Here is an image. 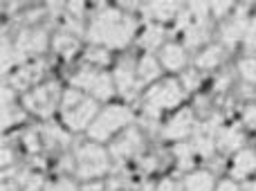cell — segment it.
Wrapping results in <instances>:
<instances>
[{"label": "cell", "instance_id": "cell-1", "mask_svg": "<svg viewBox=\"0 0 256 191\" xmlns=\"http://www.w3.org/2000/svg\"><path fill=\"white\" fill-rule=\"evenodd\" d=\"M137 22L130 14L117 7H104L90 18L88 22V40L92 45H102L108 50H124L135 38Z\"/></svg>", "mask_w": 256, "mask_h": 191}, {"label": "cell", "instance_id": "cell-2", "mask_svg": "<svg viewBox=\"0 0 256 191\" xmlns=\"http://www.w3.org/2000/svg\"><path fill=\"white\" fill-rule=\"evenodd\" d=\"M58 112H61L63 124L70 130L79 133V130H88L90 124L94 122V117L99 115V102L76 88H68L63 90Z\"/></svg>", "mask_w": 256, "mask_h": 191}, {"label": "cell", "instance_id": "cell-3", "mask_svg": "<svg viewBox=\"0 0 256 191\" xmlns=\"http://www.w3.org/2000/svg\"><path fill=\"white\" fill-rule=\"evenodd\" d=\"M112 158L108 148L97 142H84L74 148V176L76 180H102L110 174Z\"/></svg>", "mask_w": 256, "mask_h": 191}, {"label": "cell", "instance_id": "cell-4", "mask_svg": "<svg viewBox=\"0 0 256 191\" xmlns=\"http://www.w3.org/2000/svg\"><path fill=\"white\" fill-rule=\"evenodd\" d=\"M132 122V110L124 104H110V106L102 108L99 115L94 117V122L88 128V138L90 142H110L115 140L122 130H126Z\"/></svg>", "mask_w": 256, "mask_h": 191}, {"label": "cell", "instance_id": "cell-5", "mask_svg": "<svg viewBox=\"0 0 256 191\" xmlns=\"http://www.w3.org/2000/svg\"><path fill=\"white\" fill-rule=\"evenodd\" d=\"M184 88L178 79H162L158 84L148 86L144 94V112L150 120H160L162 112L173 110L184 102Z\"/></svg>", "mask_w": 256, "mask_h": 191}, {"label": "cell", "instance_id": "cell-6", "mask_svg": "<svg viewBox=\"0 0 256 191\" xmlns=\"http://www.w3.org/2000/svg\"><path fill=\"white\" fill-rule=\"evenodd\" d=\"M72 88L86 92L88 97L97 99V102H110L117 94L115 88V79L110 72L102 70V68H92V66H84L72 74L70 79Z\"/></svg>", "mask_w": 256, "mask_h": 191}, {"label": "cell", "instance_id": "cell-7", "mask_svg": "<svg viewBox=\"0 0 256 191\" xmlns=\"http://www.w3.org/2000/svg\"><path fill=\"white\" fill-rule=\"evenodd\" d=\"M61 99H63V90L56 81H45V84H38L36 88L22 92V108L27 112H32L34 117H40V120H50L54 112L61 108Z\"/></svg>", "mask_w": 256, "mask_h": 191}, {"label": "cell", "instance_id": "cell-8", "mask_svg": "<svg viewBox=\"0 0 256 191\" xmlns=\"http://www.w3.org/2000/svg\"><path fill=\"white\" fill-rule=\"evenodd\" d=\"M146 146V138L137 126H128L126 130H122L115 140L108 146V153H110L112 162L117 164H126L132 158H137Z\"/></svg>", "mask_w": 256, "mask_h": 191}, {"label": "cell", "instance_id": "cell-9", "mask_svg": "<svg viewBox=\"0 0 256 191\" xmlns=\"http://www.w3.org/2000/svg\"><path fill=\"white\" fill-rule=\"evenodd\" d=\"M14 48H16V54L20 58V63H25L27 58L36 56V54H43L45 50L50 48V36L48 30L43 27H20L14 38Z\"/></svg>", "mask_w": 256, "mask_h": 191}, {"label": "cell", "instance_id": "cell-10", "mask_svg": "<svg viewBox=\"0 0 256 191\" xmlns=\"http://www.w3.org/2000/svg\"><path fill=\"white\" fill-rule=\"evenodd\" d=\"M220 126H222L220 115H212L209 120L196 124L194 133H191V146H194L196 156L212 158L214 153H216V138H218Z\"/></svg>", "mask_w": 256, "mask_h": 191}, {"label": "cell", "instance_id": "cell-11", "mask_svg": "<svg viewBox=\"0 0 256 191\" xmlns=\"http://www.w3.org/2000/svg\"><path fill=\"white\" fill-rule=\"evenodd\" d=\"M250 20H252V18H250V14H248V4L236 7V12L232 14V16L220 25V30H218V38H220L222 48L232 50L238 43H243L245 34H248Z\"/></svg>", "mask_w": 256, "mask_h": 191}, {"label": "cell", "instance_id": "cell-12", "mask_svg": "<svg viewBox=\"0 0 256 191\" xmlns=\"http://www.w3.org/2000/svg\"><path fill=\"white\" fill-rule=\"evenodd\" d=\"M112 79H115L117 94H122L124 99H132L140 92V79H137V66L130 56H124L117 61L115 70H112Z\"/></svg>", "mask_w": 256, "mask_h": 191}, {"label": "cell", "instance_id": "cell-13", "mask_svg": "<svg viewBox=\"0 0 256 191\" xmlns=\"http://www.w3.org/2000/svg\"><path fill=\"white\" fill-rule=\"evenodd\" d=\"M196 124L198 122H196L194 110L191 108H182L162 126V138L168 140V142H184L186 138H191Z\"/></svg>", "mask_w": 256, "mask_h": 191}, {"label": "cell", "instance_id": "cell-14", "mask_svg": "<svg viewBox=\"0 0 256 191\" xmlns=\"http://www.w3.org/2000/svg\"><path fill=\"white\" fill-rule=\"evenodd\" d=\"M45 74V63L43 61H32V63H22V66H18L16 70L9 74V81L7 84L12 86L14 90H32L36 88V86L40 84V79H43Z\"/></svg>", "mask_w": 256, "mask_h": 191}, {"label": "cell", "instance_id": "cell-15", "mask_svg": "<svg viewBox=\"0 0 256 191\" xmlns=\"http://www.w3.org/2000/svg\"><path fill=\"white\" fill-rule=\"evenodd\" d=\"M140 7L146 18L158 20V25H164V22L176 20L184 4L173 2V0H168V2H164V0H150V2H144V4H140Z\"/></svg>", "mask_w": 256, "mask_h": 191}, {"label": "cell", "instance_id": "cell-16", "mask_svg": "<svg viewBox=\"0 0 256 191\" xmlns=\"http://www.w3.org/2000/svg\"><path fill=\"white\" fill-rule=\"evenodd\" d=\"M22 120H25V110L16 104V90L9 84H2V130H9Z\"/></svg>", "mask_w": 256, "mask_h": 191}, {"label": "cell", "instance_id": "cell-17", "mask_svg": "<svg viewBox=\"0 0 256 191\" xmlns=\"http://www.w3.org/2000/svg\"><path fill=\"white\" fill-rule=\"evenodd\" d=\"M38 133H40L43 146L50 148V151H56V148L63 151V148H68L72 144V138L58 124H54V122H45L43 126H38Z\"/></svg>", "mask_w": 256, "mask_h": 191}, {"label": "cell", "instance_id": "cell-18", "mask_svg": "<svg viewBox=\"0 0 256 191\" xmlns=\"http://www.w3.org/2000/svg\"><path fill=\"white\" fill-rule=\"evenodd\" d=\"M160 63L166 72H184L186 70V50L178 43H166L160 50Z\"/></svg>", "mask_w": 256, "mask_h": 191}, {"label": "cell", "instance_id": "cell-19", "mask_svg": "<svg viewBox=\"0 0 256 191\" xmlns=\"http://www.w3.org/2000/svg\"><path fill=\"white\" fill-rule=\"evenodd\" d=\"M245 144V133L236 124L232 126H220L216 138V151L220 153H238Z\"/></svg>", "mask_w": 256, "mask_h": 191}, {"label": "cell", "instance_id": "cell-20", "mask_svg": "<svg viewBox=\"0 0 256 191\" xmlns=\"http://www.w3.org/2000/svg\"><path fill=\"white\" fill-rule=\"evenodd\" d=\"M256 174V151L240 148L232 162V180H248Z\"/></svg>", "mask_w": 256, "mask_h": 191}, {"label": "cell", "instance_id": "cell-21", "mask_svg": "<svg viewBox=\"0 0 256 191\" xmlns=\"http://www.w3.org/2000/svg\"><path fill=\"white\" fill-rule=\"evenodd\" d=\"M52 50L56 56L70 61V58H74L76 54L81 52V40H79V36H74V34L56 32V34L52 36Z\"/></svg>", "mask_w": 256, "mask_h": 191}, {"label": "cell", "instance_id": "cell-22", "mask_svg": "<svg viewBox=\"0 0 256 191\" xmlns=\"http://www.w3.org/2000/svg\"><path fill=\"white\" fill-rule=\"evenodd\" d=\"M178 191H216V180L209 171H194L180 180Z\"/></svg>", "mask_w": 256, "mask_h": 191}, {"label": "cell", "instance_id": "cell-23", "mask_svg": "<svg viewBox=\"0 0 256 191\" xmlns=\"http://www.w3.org/2000/svg\"><path fill=\"white\" fill-rule=\"evenodd\" d=\"M225 54L227 52L220 43L204 45L202 52H198V56H196V70H214L225 61Z\"/></svg>", "mask_w": 256, "mask_h": 191}, {"label": "cell", "instance_id": "cell-24", "mask_svg": "<svg viewBox=\"0 0 256 191\" xmlns=\"http://www.w3.org/2000/svg\"><path fill=\"white\" fill-rule=\"evenodd\" d=\"M160 74H162V63H160V58H155L153 54H144V56L137 61V79H140L142 88L153 84V81H158Z\"/></svg>", "mask_w": 256, "mask_h": 191}, {"label": "cell", "instance_id": "cell-25", "mask_svg": "<svg viewBox=\"0 0 256 191\" xmlns=\"http://www.w3.org/2000/svg\"><path fill=\"white\" fill-rule=\"evenodd\" d=\"M140 48L146 50V54H150L153 50H162L164 48V27L158 25V22H148V25L142 30L140 34Z\"/></svg>", "mask_w": 256, "mask_h": 191}, {"label": "cell", "instance_id": "cell-26", "mask_svg": "<svg viewBox=\"0 0 256 191\" xmlns=\"http://www.w3.org/2000/svg\"><path fill=\"white\" fill-rule=\"evenodd\" d=\"M16 182L20 184L22 191H45V178L40 171H32V169L18 171Z\"/></svg>", "mask_w": 256, "mask_h": 191}, {"label": "cell", "instance_id": "cell-27", "mask_svg": "<svg viewBox=\"0 0 256 191\" xmlns=\"http://www.w3.org/2000/svg\"><path fill=\"white\" fill-rule=\"evenodd\" d=\"M84 56H86V61H88V66L102 68V70L112 63V52L108 48H102V45H90Z\"/></svg>", "mask_w": 256, "mask_h": 191}, {"label": "cell", "instance_id": "cell-28", "mask_svg": "<svg viewBox=\"0 0 256 191\" xmlns=\"http://www.w3.org/2000/svg\"><path fill=\"white\" fill-rule=\"evenodd\" d=\"M0 61H2V74H12L14 66L20 63V58H18V54H16V48H14V40L9 38L4 32H2V56H0Z\"/></svg>", "mask_w": 256, "mask_h": 191}, {"label": "cell", "instance_id": "cell-29", "mask_svg": "<svg viewBox=\"0 0 256 191\" xmlns=\"http://www.w3.org/2000/svg\"><path fill=\"white\" fill-rule=\"evenodd\" d=\"M173 153H176V158H178V166H180V169L189 171L191 166H194V156H196V151H194V146H191V142H180V144H176Z\"/></svg>", "mask_w": 256, "mask_h": 191}, {"label": "cell", "instance_id": "cell-30", "mask_svg": "<svg viewBox=\"0 0 256 191\" xmlns=\"http://www.w3.org/2000/svg\"><path fill=\"white\" fill-rule=\"evenodd\" d=\"M236 70H238L240 79L245 84H256V56H243L236 66Z\"/></svg>", "mask_w": 256, "mask_h": 191}, {"label": "cell", "instance_id": "cell-31", "mask_svg": "<svg viewBox=\"0 0 256 191\" xmlns=\"http://www.w3.org/2000/svg\"><path fill=\"white\" fill-rule=\"evenodd\" d=\"M22 146L30 156H38L40 148H43V142H40V133L38 128H30L22 133Z\"/></svg>", "mask_w": 256, "mask_h": 191}, {"label": "cell", "instance_id": "cell-32", "mask_svg": "<svg viewBox=\"0 0 256 191\" xmlns=\"http://www.w3.org/2000/svg\"><path fill=\"white\" fill-rule=\"evenodd\" d=\"M180 84H182V88H184V92H191V90H196L200 84H202L200 70H196V68H186V70L182 72V76H180Z\"/></svg>", "mask_w": 256, "mask_h": 191}, {"label": "cell", "instance_id": "cell-33", "mask_svg": "<svg viewBox=\"0 0 256 191\" xmlns=\"http://www.w3.org/2000/svg\"><path fill=\"white\" fill-rule=\"evenodd\" d=\"M45 7H36V9H30L27 14H22V27H38V22L43 20L45 16Z\"/></svg>", "mask_w": 256, "mask_h": 191}, {"label": "cell", "instance_id": "cell-34", "mask_svg": "<svg viewBox=\"0 0 256 191\" xmlns=\"http://www.w3.org/2000/svg\"><path fill=\"white\" fill-rule=\"evenodd\" d=\"M45 191H81V187H76V182L70 178H58L54 182H50Z\"/></svg>", "mask_w": 256, "mask_h": 191}, {"label": "cell", "instance_id": "cell-35", "mask_svg": "<svg viewBox=\"0 0 256 191\" xmlns=\"http://www.w3.org/2000/svg\"><path fill=\"white\" fill-rule=\"evenodd\" d=\"M209 7H212V18H216V20H220V18H227L230 16V12L234 9V2H209Z\"/></svg>", "mask_w": 256, "mask_h": 191}, {"label": "cell", "instance_id": "cell-36", "mask_svg": "<svg viewBox=\"0 0 256 191\" xmlns=\"http://www.w3.org/2000/svg\"><path fill=\"white\" fill-rule=\"evenodd\" d=\"M128 187H130V182L124 174H115L106 182V191H128Z\"/></svg>", "mask_w": 256, "mask_h": 191}, {"label": "cell", "instance_id": "cell-37", "mask_svg": "<svg viewBox=\"0 0 256 191\" xmlns=\"http://www.w3.org/2000/svg\"><path fill=\"white\" fill-rule=\"evenodd\" d=\"M243 45H245V50H256V16L250 20V27H248V34H245V38H243Z\"/></svg>", "mask_w": 256, "mask_h": 191}, {"label": "cell", "instance_id": "cell-38", "mask_svg": "<svg viewBox=\"0 0 256 191\" xmlns=\"http://www.w3.org/2000/svg\"><path fill=\"white\" fill-rule=\"evenodd\" d=\"M243 122L256 133V104H248L243 108Z\"/></svg>", "mask_w": 256, "mask_h": 191}, {"label": "cell", "instance_id": "cell-39", "mask_svg": "<svg viewBox=\"0 0 256 191\" xmlns=\"http://www.w3.org/2000/svg\"><path fill=\"white\" fill-rule=\"evenodd\" d=\"M68 14L74 18H79V20H84V12H86V2H68L66 4Z\"/></svg>", "mask_w": 256, "mask_h": 191}, {"label": "cell", "instance_id": "cell-40", "mask_svg": "<svg viewBox=\"0 0 256 191\" xmlns=\"http://www.w3.org/2000/svg\"><path fill=\"white\" fill-rule=\"evenodd\" d=\"M140 166H142V174H153V169L158 166V158H155V156L144 158V160L140 162Z\"/></svg>", "mask_w": 256, "mask_h": 191}, {"label": "cell", "instance_id": "cell-41", "mask_svg": "<svg viewBox=\"0 0 256 191\" xmlns=\"http://www.w3.org/2000/svg\"><path fill=\"white\" fill-rule=\"evenodd\" d=\"M216 191H243L236 184V180H220V182H216Z\"/></svg>", "mask_w": 256, "mask_h": 191}, {"label": "cell", "instance_id": "cell-42", "mask_svg": "<svg viewBox=\"0 0 256 191\" xmlns=\"http://www.w3.org/2000/svg\"><path fill=\"white\" fill-rule=\"evenodd\" d=\"M14 160H16L14 148H9V146H4V144H2V169H9V166L14 164Z\"/></svg>", "mask_w": 256, "mask_h": 191}, {"label": "cell", "instance_id": "cell-43", "mask_svg": "<svg viewBox=\"0 0 256 191\" xmlns=\"http://www.w3.org/2000/svg\"><path fill=\"white\" fill-rule=\"evenodd\" d=\"M81 191H106V184L102 180H88L81 184Z\"/></svg>", "mask_w": 256, "mask_h": 191}, {"label": "cell", "instance_id": "cell-44", "mask_svg": "<svg viewBox=\"0 0 256 191\" xmlns=\"http://www.w3.org/2000/svg\"><path fill=\"white\" fill-rule=\"evenodd\" d=\"M153 191H178V184L173 182L171 178H164L162 182H160V184H158V187H155Z\"/></svg>", "mask_w": 256, "mask_h": 191}, {"label": "cell", "instance_id": "cell-45", "mask_svg": "<svg viewBox=\"0 0 256 191\" xmlns=\"http://www.w3.org/2000/svg\"><path fill=\"white\" fill-rule=\"evenodd\" d=\"M0 191H22V189H20V184H18L16 180H2Z\"/></svg>", "mask_w": 256, "mask_h": 191}, {"label": "cell", "instance_id": "cell-46", "mask_svg": "<svg viewBox=\"0 0 256 191\" xmlns=\"http://www.w3.org/2000/svg\"><path fill=\"white\" fill-rule=\"evenodd\" d=\"M227 86H230V76H222V79H220V76H218V81H216V90H218V92H225V90H227Z\"/></svg>", "mask_w": 256, "mask_h": 191}]
</instances>
